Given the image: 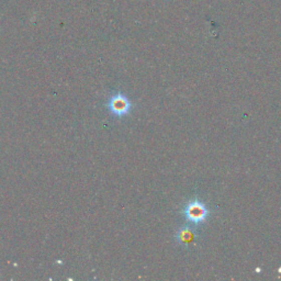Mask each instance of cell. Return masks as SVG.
Masks as SVG:
<instances>
[{"label": "cell", "instance_id": "1", "mask_svg": "<svg viewBox=\"0 0 281 281\" xmlns=\"http://www.w3.org/2000/svg\"><path fill=\"white\" fill-rule=\"evenodd\" d=\"M186 220L193 225H200L206 222L209 215V209L206 204L199 200H192L186 204L184 209Z\"/></svg>", "mask_w": 281, "mask_h": 281}, {"label": "cell", "instance_id": "2", "mask_svg": "<svg viewBox=\"0 0 281 281\" xmlns=\"http://www.w3.org/2000/svg\"><path fill=\"white\" fill-rule=\"evenodd\" d=\"M131 107L132 105L128 98L120 92L111 97L108 102V109L110 112L115 116H119V118L130 112Z\"/></svg>", "mask_w": 281, "mask_h": 281}, {"label": "cell", "instance_id": "3", "mask_svg": "<svg viewBox=\"0 0 281 281\" xmlns=\"http://www.w3.org/2000/svg\"><path fill=\"white\" fill-rule=\"evenodd\" d=\"M193 238H195V235L189 227L183 228L177 234V241L181 245H189L193 241Z\"/></svg>", "mask_w": 281, "mask_h": 281}]
</instances>
